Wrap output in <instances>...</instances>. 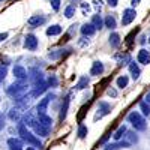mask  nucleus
I'll return each instance as SVG.
<instances>
[{
	"label": "nucleus",
	"instance_id": "nucleus-39",
	"mask_svg": "<svg viewBox=\"0 0 150 150\" xmlns=\"http://www.w3.org/2000/svg\"><path fill=\"white\" fill-rule=\"evenodd\" d=\"M3 128H5V117H3V114H0V131Z\"/></svg>",
	"mask_w": 150,
	"mask_h": 150
},
{
	"label": "nucleus",
	"instance_id": "nucleus-35",
	"mask_svg": "<svg viewBox=\"0 0 150 150\" xmlns=\"http://www.w3.org/2000/svg\"><path fill=\"white\" fill-rule=\"evenodd\" d=\"M81 11H83L84 15H87L90 12V5L89 3H81Z\"/></svg>",
	"mask_w": 150,
	"mask_h": 150
},
{
	"label": "nucleus",
	"instance_id": "nucleus-2",
	"mask_svg": "<svg viewBox=\"0 0 150 150\" xmlns=\"http://www.w3.org/2000/svg\"><path fill=\"white\" fill-rule=\"evenodd\" d=\"M24 122H26L24 125H27V126L33 128V131H35V134H36V135H41V137H48V132H50V129H47V128L44 126V125L39 122V120L33 119L30 114L24 117Z\"/></svg>",
	"mask_w": 150,
	"mask_h": 150
},
{
	"label": "nucleus",
	"instance_id": "nucleus-23",
	"mask_svg": "<svg viewBox=\"0 0 150 150\" xmlns=\"http://www.w3.org/2000/svg\"><path fill=\"white\" fill-rule=\"evenodd\" d=\"M30 78H32L33 84H36V83L42 81V74L38 71V69H33V71H30Z\"/></svg>",
	"mask_w": 150,
	"mask_h": 150
},
{
	"label": "nucleus",
	"instance_id": "nucleus-13",
	"mask_svg": "<svg viewBox=\"0 0 150 150\" xmlns=\"http://www.w3.org/2000/svg\"><path fill=\"white\" fill-rule=\"evenodd\" d=\"M116 60H117V63H119V66H123V65H128V63H131V56L128 54V53H119V54H116Z\"/></svg>",
	"mask_w": 150,
	"mask_h": 150
},
{
	"label": "nucleus",
	"instance_id": "nucleus-7",
	"mask_svg": "<svg viewBox=\"0 0 150 150\" xmlns=\"http://www.w3.org/2000/svg\"><path fill=\"white\" fill-rule=\"evenodd\" d=\"M12 72H14V77H15L18 81H26V80H27V77H29V72H27L26 69H24L23 66H20V65L14 66Z\"/></svg>",
	"mask_w": 150,
	"mask_h": 150
},
{
	"label": "nucleus",
	"instance_id": "nucleus-15",
	"mask_svg": "<svg viewBox=\"0 0 150 150\" xmlns=\"http://www.w3.org/2000/svg\"><path fill=\"white\" fill-rule=\"evenodd\" d=\"M8 146H9V150H23V143L18 138H9Z\"/></svg>",
	"mask_w": 150,
	"mask_h": 150
},
{
	"label": "nucleus",
	"instance_id": "nucleus-16",
	"mask_svg": "<svg viewBox=\"0 0 150 150\" xmlns=\"http://www.w3.org/2000/svg\"><path fill=\"white\" fill-rule=\"evenodd\" d=\"M95 32H96V29H95V26L92 23H87V24H84V26L81 27V33L84 36H92V35H95Z\"/></svg>",
	"mask_w": 150,
	"mask_h": 150
},
{
	"label": "nucleus",
	"instance_id": "nucleus-34",
	"mask_svg": "<svg viewBox=\"0 0 150 150\" xmlns=\"http://www.w3.org/2000/svg\"><path fill=\"white\" fill-rule=\"evenodd\" d=\"M47 84H48V86H51V87H56V86H57V78H56V75H51V77H48Z\"/></svg>",
	"mask_w": 150,
	"mask_h": 150
},
{
	"label": "nucleus",
	"instance_id": "nucleus-33",
	"mask_svg": "<svg viewBox=\"0 0 150 150\" xmlns=\"http://www.w3.org/2000/svg\"><path fill=\"white\" fill-rule=\"evenodd\" d=\"M123 146H122V143H112V144H107L105 147H104V150H119V149H122Z\"/></svg>",
	"mask_w": 150,
	"mask_h": 150
},
{
	"label": "nucleus",
	"instance_id": "nucleus-30",
	"mask_svg": "<svg viewBox=\"0 0 150 150\" xmlns=\"http://www.w3.org/2000/svg\"><path fill=\"white\" fill-rule=\"evenodd\" d=\"M89 134V129H87V126H84V125H80L78 126V132H77V135H78V138H86V135Z\"/></svg>",
	"mask_w": 150,
	"mask_h": 150
},
{
	"label": "nucleus",
	"instance_id": "nucleus-36",
	"mask_svg": "<svg viewBox=\"0 0 150 150\" xmlns=\"http://www.w3.org/2000/svg\"><path fill=\"white\" fill-rule=\"evenodd\" d=\"M50 3H51V8L54 11H59L60 9V0H50Z\"/></svg>",
	"mask_w": 150,
	"mask_h": 150
},
{
	"label": "nucleus",
	"instance_id": "nucleus-11",
	"mask_svg": "<svg viewBox=\"0 0 150 150\" xmlns=\"http://www.w3.org/2000/svg\"><path fill=\"white\" fill-rule=\"evenodd\" d=\"M104 63L102 62H93L92 65V69H90V75H93V77H98V75H102L104 74Z\"/></svg>",
	"mask_w": 150,
	"mask_h": 150
},
{
	"label": "nucleus",
	"instance_id": "nucleus-46",
	"mask_svg": "<svg viewBox=\"0 0 150 150\" xmlns=\"http://www.w3.org/2000/svg\"><path fill=\"white\" fill-rule=\"evenodd\" d=\"M149 44H150V38H149Z\"/></svg>",
	"mask_w": 150,
	"mask_h": 150
},
{
	"label": "nucleus",
	"instance_id": "nucleus-25",
	"mask_svg": "<svg viewBox=\"0 0 150 150\" xmlns=\"http://www.w3.org/2000/svg\"><path fill=\"white\" fill-rule=\"evenodd\" d=\"M87 86H89V78H87V77H81L80 81L75 84V89H77V90H83V89H86Z\"/></svg>",
	"mask_w": 150,
	"mask_h": 150
},
{
	"label": "nucleus",
	"instance_id": "nucleus-4",
	"mask_svg": "<svg viewBox=\"0 0 150 150\" xmlns=\"http://www.w3.org/2000/svg\"><path fill=\"white\" fill-rule=\"evenodd\" d=\"M27 92V83L26 81H18L14 83L8 87V95L9 96H14L17 99H20L21 96H24V93Z\"/></svg>",
	"mask_w": 150,
	"mask_h": 150
},
{
	"label": "nucleus",
	"instance_id": "nucleus-9",
	"mask_svg": "<svg viewBox=\"0 0 150 150\" xmlns=\"http://www.w3.org/2000/svg\"><path fill=\"white\" fill-rule=\"evenodd\" d=\"M24 47H26L27 50H30V51H35V50L38 48V39L35 35H27L26 38H24Z\"/></svg>",
	"mask_w": 150,
	"mask_h": 150
},
{
	"label": "nucleus",
	"instance_id": "nucleus-26",
	"mask_svg": "<svg viewBox=\"0 0 150 150\" xmlns=\"http://www.w3.org/2000/svg\"><path fill=\"white\" fill-rule=\"evenodd\" d=\"M110 45L114 47V48L120 45V36H119L117 33H111V35H110Z\"/></svg>",
	"mask_w": 150,
	"mask_h": 150
},
{
	"label": "nucleus",
	"instance_id": "nucleus-21",
	"mask_svg": "<svg viewBox=\"0 0 150 150\" xmlns=\"http://www.w3.org/2000/svg\"><path fill=\"white\" fill-rule=\"evenodd\" d=\"M38 120H39V122L44 125V126L47 128V129H50V128L53 126V119H51V117H48L47 114H44V116H39V119H38Z\"/></svg>",
	"mask_w": 150,
	"mask_h": 150
},
{
	"label": "nucleus",
	"instance_id": "nucleus-5",
	"mask_svg": "<svg viewBox=\"0 0 150 150\" xmlns=\"http://www.w3.org/2000/svg\"><path fill=\"white\" fill-rule=\"evenodd\" d=\"M54 98H56V95H47L44 99H41V102L38 104V107H36V110H38V116H44V114H45L48 104L51 102Z\"/></svg>",
	"mask_w": 150,
	"mask_h": 150
},
{
	"label": "nucleus",
	"instance_id": "nucleus-29",
	"mask_svg": "<svg viewBox=\"0 0 150 150\" xmlns=\"http://www.w3.org/2000/svg\"><path fill=\"white\" fill-rule=\"evenodd\" d=\"M128 81H129V80H128L126 75H122V77H119V78H117V81H116V83H117V87H120V89H125V87L128 86Z\"/></svg>",
	"mask_w": 150,
	"mask_h": 150
},
{
	"label": "nucleus",
	"instance_id": "nucleus-31",
	"mask_svg": "<svg viewBox=\"0 0 150 150\" xmlns=\"http://www.w3.org/2000/svg\"><path fill=\"white\" fill-rule=\"evenodd\" d=\"M140 110L143 111L144 116H150V105H149V102L141 101V102H140Z\"/></svg>",
	"mask_w": 150,
	"mask_h": 150
},
{
	"label": "nucleus",
	"instance_id": "nucleus-44",
	"mask_svg": "<svg viewBox=\"0 0 150 150\" xmlns=\"http://www.w3.org/2000/svg\"><path fill=\"white\" fill-rule=\"evenodd\" d=\"M146 102H149L150 104V92L147 93V96H146Z\"/></svg>",
	"mask_w": 150,
	"mask_h": 150
},
{
	"label": "nucleus",
	"instance_id": "nucleus-37",
	"mask_svg": "<svg viewBox=\"0 0 150 150\" xmlns=\"http://www.w3.org/2000/svg\"><path fill=\"white\" fill-rule=\"evenodd\" d=\"M6 74H8V69H6V66H0V81H2V80H5Z\"/></svg>",
	"mask_w": 150,
	"mask_h": 150
},
{
	"label": "nucleus",
	"instance_id": "nucleus-14",
	"mask_svg": "<svg viewBox=\"0 0 150 150\" xmlns=\"http://www.w3.org/2000/svg\"><path fill=\"white\" fill-rule=\"evenodd\" d=\"M29 26L30 27H39L41 24H44L45 23V17H41V15H35V17H32V18H29Z\"/></svg>",
	"mask_w": 150,
	"mask_h": 150
},
{
	"label": "nucleus",
	"instance_id": "nucleus-42",
	"mask_svg": "<svg viewBox=\"0 0 150 150\" xmlns=\"http://www.w3.org/2000/svg\"><path fill=\"white\" fill-rule=\"evenodd\" d=\"M6 38H8V33H0V42H2V41H5Z\"/></svg>",
	"mask_w": 150,
	"mask_h": 150
},
{
	"label": "nucleus",
	"instance_id": "nucleus-22",
	"mask_svg": "<svg viewBox=\"0 0 150 150\" xmlns=\"http://www.w3.org/2000/svg\"><path fill=\"white\" fill-rule=\"evenodd\" d=\"M92 24L95 26L96 30H101V29L104 27V21H102L101 15H93V18H92Z\"/></svg>",
	"mask_w": 150,
	"mask_h": 150
},
{
	"label": "nucleus",
	"instance_id": "nucleus-3",
	"mask_svg": "<svg viewBox=\"0 0 150 150\" xmlns=\"http://www.w3.org/2000/svg\"><path fill=\"white\" fill-rule=\"evenodd\" d=\"M128 122L135 128V131H146V128H147V123H146L144 117L138 111H132L128 116Z\"/></svg>",
	"mask_w": 150,
	"mask_h": 150
},
{
	"label": "nucleus",
	"instance_id": "nucleus-20",
	"mask_svg": "<svg viewBox=\"0 0 150 150\" xmlns=\"http://www.w3.org/2000/svg\"><path fill=\"white\" fill-rule=\"evenodd\" d=\"M68 108H69V96H66V98H65L63 105H62V111H60V120H65V119H66Z\"/></svg>",
	"mask_w": 150,
	"mask_h": 150
},
{
	"label": "nucleus",
	"instance_id": "nucleus-6",
	"mask_svg": "<svg viewBox=\"0 0 150 150\" xmlns=\"http://www.w3.org/2000/svg\"><path fill=\"white\" fill-rule=\"evenodd\" d=\"M137 17V11L132 9V8H128L123 11V17H122V24L123 26H128V24H131Z\"/></svg>",
	"mask_w": 150,
	"mask_h": 150
},
{
	"label": "nucleus",
	"instance_id": "nucleus-38",
	"mask_svg": "<svg viewBox=\"0 0 150 150\" xmlns=\"http://www.w3.org/2000/svg\"><path fill=\"white\" fill-rule=\"evenodd\" d=\"M93 3H95L96 11H101V8H102V0H93Z\"/></svg>",
	"mask_w": 150,
	"mask_h": 150
},
{
	"label": "nucleus",
	"instance_id": "nucleus-1",
	"mask_svg": "<svg viewBox=\"0 0 150 150\" xmlns=\"http://www.w3.org/2000/svg\"><path fill=\"white\" fill-rule=\"evenodd\" d=\"M18 134H20V137H21L23 141H26V143H29V144H32V146H35V147H39V149L42 147V143L39 141V138H36L32 132H29L24 123H20V125H18Z\"/></svg>",
	"mask_w": 150,
	"mask_h": 150
},
{
	"label": "nucleus",
	"instance_id": "nucleus-8",
	"mask_svg": "<svg viewBox=\"0 0 150 150\" xmlns=\"http://www.w3.org/2000/svg\"><path fill=\"white\" fill-rule=\"evenodd\" d=\"M110 111H111V107H110L107 102H99V107H98V112H96V116H95V120L102 119L104 116L110 114Z\"/></svg>",
	"mask_w": 150,
	"mask_h": 150
},
{
	"label": "nucleus",
	"instance_id": "nucleus-41",
	"mask_svg": "<svg viewBox=\"0 0 150 150\" xmlns=\"http://www.w3.org/2000/svg\"><path fill=\"white\" fill-rule=\"evenodd\" d=\"M107 93H108L110 96H112V98H116V96H117V92H116L114 89H108V92H107Z\"/></svg>",
	"mask_w": 150,
	"mask_h": 150
},
{
	"label": "nucleus",
	"instance_id": "nucleus-19",
	"mask_svg": "<svg viewBox=\"0 0 150 150\" xmlns=\"http://www.w3.org/2000/svg\"><path fill=\"white\" fill-rule=\"evenodd\" d=\"M125 143L132 146L135 143H138V137H137V134H134V132H126V135H125Z\"/></svg>",
	"mask_w": 150,
	"mask_h": 150
},
{
	"label": "nucleus",
	"instance_id": "nucleus-47",
	"mask_svg": "<svg viewBox=\"0 0 150 150\" xmlns=\"http://www.w3.org/2000/svg\"><path fill=\"white\" fill-rule=\"evenodd\" d=\"M0 2H5V0H0Z\"/></svg>",
	"mask_w": 150,
	"mask_h": 150
},
{
	"label": "nucleus",
	"instance_id": "nucleus-43",
	"mask_svg": "<svg viewBox=\"0 0 150 150\" xmlns=\"http://www.w3.org/2000/svg\"><path fill=\"white\" fill-rule=\"evenodd\" d=\"M141 0H132V6H137V5H140Z\"/></svg>",
	"mask_w": 150,
	"mask_h": 150
},
{
	"label": "nucleus",
	"instance_id": "nucleus-28",
	"mask_svg": "<svg viewBox=\"0 0 150 150\" xmlns=\"http://www.w3.org/2000/svg\"><path fill=\"white\" fill-rule=\"evenodd\" d=\"M20 110L18 108H12L11 111H9V119L12 120V122H18L20 120Z\"/></svg>",
	"mask_w": 150,
	"mask_h": 150
},
{
	"label": "nucleus",
	"instance_id": "nucleus-12",
	"mask_svg": "<svg viewBox=\"0 0 150 150\" xmlns=\"http://www.w3.org/2000/svg\"><path fill=\"white\" fill-rule=\"evenodd\" d=\"M47 87H48V84L42 80V81H39V83H36L35 84V87H33V92H32V96H39V95H42L45 90H47Z\"/></svg>",
	"mask_w": 150,
	"mask_h": 150
},
{
	"label": "nucleus",
	"instance_id": "nucleus-45",
	"mask_svg": "<svg viewBox=\"0 0 150 150\" xmlns=\"http://www.w3.org/2000/svg\"><path fill=\"white\" fill-rule=\"evenodd\" d=\"M26 150H35V149H33V147H27Z\"/></svg>",
	"mask_w": 150,
	"mask_h": 150
},
{
	"label": "nucleus",
	"instance_id": "nucleus-32",
	"mask_svg": "<svg viewBox=\"0 0 150 150\" xmlns=\"http://www.w3.org/2000/svg\"><path fill=\"white\" fill-rule=\"evenodd\" d=\"M75 11H77L75 5H69V6L65 9V17H66V18H72V17L75 15Z\"/></svg>",
	"mask_w": 150,
	"mask_h": 150
},
{
	"label": "nucleus",
	"instance_id": "nucleus-17",
	"mask_svg": "<svg viewBox=\"0 0 150 150\" xmlns=\"http://www.w3.org/2000/svg\"><path fill=\"white\" fill-rule=\"evenodd\" d=\"M129 71H131V75H132V78L134 80H138L140 78V68H138V65L135 63V62H131L129 63Z\"/></svg>",
	"mask_w": 150,
	"mask_h": 150
},
{
	"label": "nucleus",
	"instance_id": "nucleus-27",
	"mask_svg": "<svg viewBox=\"0 0 150 150\" xmlns=\"http://www.w3.org/2000/svg\"><path fill=\"white\" fill-rule=\"evenodd\" d=\"M105 27H108V29H116V18L114 17H112V15H108L107 18H105Z\"/></svg>",
	"mask_w": 150,
	"mask_h": 150
},
{
	"label": "nucleus",
	"instance_id": "nucleus-40",
	"mask_svg": "<svg viewBox=\"0 0 150 150\" xmlns=\"http://www.w3.org/2000/svg\"><path fill=\"white\" fill-rule=\"evenodd\" d=\"M117 3H119V0H108V5H110L111 8H116Z\"/></svg>",
	"mask_w": 150,
	"mask_h": 150
},
{
	"label": "nucleus",
	"instance_id": "nucleus-10",
	"mask_svg": "<svg viewBox=\"0 0 150 150\" xmlns=\"http://www.w3.org/2000/svg\"><path fill=\"white\" fill-rule=\"evenodd\" d=\"M137 60H138V63H141V65H149L150 63V53L147 50L141 48L138 51V56H137Z\"/></svg>",
	"mask_w": 150,
	"mask_h": 150
},
{
	"label": "nucleus",
	"instance_id": "nucleus-18",
	"mask_svg": "<svg viewBox=\"0 0 150 150\" xmlns=\"http://www.w3.org/2000/svg\"><path fill=\"white\" fill-rule=\"evenodd\" d=\"M62 32H63V29H62L59 24H54V26H51V27L47 29V35H48V36H57V35H60Z\"/></svg>",
	"mask_w": 150,
	"mask_h": 150
},
{
	"label": "nucleus",
	"instance_id": "nucleus-24",
	"mask_svg": "<svg viewBox=\"0 0 150 150\" xmlns=\"http://www.w3.org/2000/svg\"><path fill=\"white\" fill-rule=\"evenodd\" d=\"M123 134H126V126H125V125H122V126H119V129L112 134V138H114L116 141H119L122 137H123Z\"/></svg>",
	"mask_w": 150,
	"mask_h": 150
}]
</instances>
